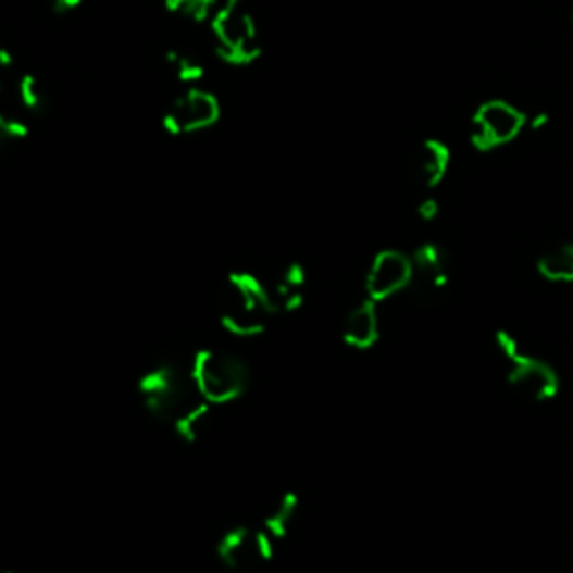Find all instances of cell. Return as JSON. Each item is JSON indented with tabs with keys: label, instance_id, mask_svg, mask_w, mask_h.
<instances>
[{
	"label": "cell",
	"instance_id": "6da1fadb",
	"mask_svg": "<svg viewBox=\"0 0 573 573\" xmlns=\"http://www.w3.org/2000/svg\"><path fill=\"white\" fill-rule=\"evenodd\" d=\"M137 393L144 408L184 441H196L204 433L213 406L198 393L188 368L173 363L150 368L139 376Z\"/></svg>",
	"mask_w": 573,
	"mask_h": 573
},
{
	"label": "cell",
	"instance_id": "7a4b0ae2",
	"mask_svg": "<svg viewBox=\"0 0 573 573\" xmlns=\"http://www.w3.org/2000/svg\"><path fill=\"white\" fill-rule=\"evenodd\" d=\"M274 314H278V308L270 285L249 272L226 276L220 298V323L228 334L240 338L260 336Z\"/></svg>",
	"mask_w": 573,
	"mask_h": 573
},
{
	"label": "cell",
	"instance_id": "3957f363",
	"mask_svg": "<svg viewBox=\"0 0 573 573\" xmlns=\"http://www.w3.org/2000/svg\"><path fill=\"white\" fill-rule=\"evenodd\" d=\"M215 54L228 65L245 67L260 59V32L247 0H224L211 18Z\"/></svg>",
	"mask_w": 573,
	"mask_h": 573
},
{
	"label": "cell",
	"instance_id": "277c9868",
	"mask_svg": "<svg viewBox=\"0 0 573 573\" xmlns=\"http://www.w3.org/2000/svg\"><path fill=\"white\" fill-rule=\"evenodd\" d=\"M188 372L198 393L213 408L238 401L251 384L249 368L234 354L204 348L190 357Z\"/></svg>",
	"mask_w": 573,
	"mask_h": 573
},
{
	"label": "cell",
	"instance_id": "5b68a950",
	"mask_svg": "<svg viewBox=\"0 0 573 573\" xmlns=\"http://www.w3.org/2000/svg\"><path fill=\"white\" fill-rule=\"evenodd\" d=\"M502 357L509 361V384L522 393L524 397L533 401H547L558 393V376L556 372L545 363L533 357H526L518 350L515 338H511L507 332H500L495 336Z\"/></svg>",
	"mask_w": 573,
	"mask_h": 573
},
{
	"label": "cell",
	"instance_id": "8992f818",
	"mask_svg": "<svg viewBox=\"0 0 573 573\" xmlns=\"http://www.w3.org/2000/svg\"><path fill=\"white\" fill-rule=\"evenodd\" d=\"M222 117L220 101L213 92L194 88L184 90L173 99V103L164 112V128L166 133L175 137H186V135H198L215 126Z\"/></svg>",
	"mask_w": 573,
	"mask_h": 573
},
{
	"label": "cell",
	"instance_id": "52a82bcc",
	"mask_svg": "<svg viewBox=\"0 0 573 573\" xmlns=\"http://www.w3.org/2000/svg\"><path fill=\"white\" fill-rule=\"evenodd\" d=\"M526 126L524 114L507 101L484 103L471 122V141L479 150H495L513 141Z\"/></svg>",
	"mask_w": 573,
	"mask_h": 573
},
{
	"label": "cell",
	"instance_id": "ba28073f",
	"mask_svg": "<svg viewBox=\"0 0 573 573\" xmlns=\"http://www.w3.org/2000/svg\"><path fill=\"white\" fill-rule=\"evenodd\" d=\"M276 545L260 526H234L222 533L215 551L228 569H245L270 562L276 556Z\"/></svg>",
	"mask_w": 573,
	"mask_h": 573
},
{
	"label": "cell",
	"instance_id": "9c48e42d",
	"mask_svg": "<svg viewBox=\"0 0 573 573\" xmlns=\"http://www.w3.org/2000/svg\"><path fill=\"white\" fill-rule=\"evenodd\" d=\"M412 258H408L401 251H381L368 270L365 278V291L368 298L374 302L388 300L395 294L403 291L408 285H412Z\"/></svg>",
	"mask_w": 573,
	"mask_h": 573
},
{
	"label": "cell",
	"instance_id": "30bf717a",
	"mask_svg": "<svg viewBox=\"0 0 573 573\" xmlns=\"http://www.w3.org/2000/svg\"><path fill=\"white\" fill-rule=\"evenodd\" d=\"M412 270H414L412 281H416V287L422 291V296L428 298L439 296L448 283V260L444 249L437 245L428 242L424 247H419L412 256Z\"/></svg>",
	"mask_w": 573,
	"mask_h": 573
},
{
	"label": "cell",
	"instance_id": "8fae6325",
	"mask_svg": "<svg viewBox=\"0 0 573 573\" xmlns=\"http://www.w3.org/2000/svg\"><path fill=\"white\" fill-rule=\"evenodd\" d=\"M342 340L354 350H370L378 340V314L374 300H363L348 314L342 323Z\"/></svg>",
	"mask_w": 573,
	"mask_h": 573
},
{
	"label": "cell",
	"instance_id": "7c38bea8",
	"mask_svg": "<svg viewBox=\"0 0 573 573\" xmlns=\"http://www.w3.org/2000/svg\"><path fill=\"white\" fill-rule=\"evenodd\" d=\"M448 164H450L448 148L437 139H428L414 150L412 175L424 188H433L448 173Z\"/></svg>",
	"mask_w": 573,
	"mask_h": 573
},
{
	"label": "cell",
	"instance_id": "4fadbf2b",
	"mask_svg": "<svg viewBox=\"0 0 573 573\" xmlns=\"http://www.w3.org/2000/svg\"><path fill=\"white\" fill-rule=\"evenodd\" d=\"M278 312H296L302 308L304 291H308V274L300 262H289L278 274L276 283L270 285Z\"/></svg>",
	"mask_w": 573,
	"mask_h": 573
},
{
	"label": "cell",
	"instance_id": "5bb4252c",
	"mask_svg": "<svg viewBox=\"0 0 573 573\" xmlns=\"http://www.w3.org/2000/svg\"><path fill=\"white\" fill-rule=\"evenodd\" d=\"M298 507H300V500H298L296 493L287 490V493L278 495V498L272 502V507L266 509V513L262 515L260 528L266 533V536L274 538L276 543L285 540L287 533L291 531V526L296 522Z\"/></svg>",
	"mask_w": 573,
	"mask_h": 573
},
{
	"label": "cell",
	"instance_id": "9a60e30c",
	"mask_svg": "<svg viewBox=\"0 0 573 573\" xmlns=\"http://www.w3.org/2000/svg\"><path fill=\"white\" fill-rule=\"evenodd\" d=\"M538 272L551 283H573V245H558L538 260Z\"/></svg>",
	"mask_w": 573,
	"mask_h": 573
},
{
	"label": "cell",
	"instance_id": "2e32d148",
	"mask_svg": "<svg viewBox=\"0 0 573 573\" xmlns=\"http://www.w3.org/2000/svg\"><path fill=\"white\" fill-rule=\"evenodd\" d=\"M166 12L184 18L188 23H211L215 10H217V0H164Z\"/></svg>",
	"mask_w": 573,
	"mask_h": 573
},
{
	"label": "cell",
	"instance_id": "e0dca14e",
	"mask_svg": "<svg viewBox=\"0 0 573 573\" xmlns=\"http://www.w3.org/2000/svg\"><path fill=\"white\" fill-rule=\"evenodd\" d=\"M166 63L182 84H196L204 76V63L190 52L171 50L166 54Z\"/></svg>",
	"mask_w": 573,
	"mask_h": 573
},
{
	"label": "cell",
	"instance_id": "ac0fdd59",
	"mask_svg": "<svg viewBox=\"0 0 573 573\" xmlns=\"http://www.w3.org/2000/svg\"><path fill=\"white\" fill-rule=\"evenodd\" d=\"M18 99L29 112H43L48 105V92L34 74H23L18 79Z\"/></svg>",
	"mask_w": 573,
	"mask_h": 573
},
{
	"label": "cell",
	"instance_id": "d6986e66",
	"mask_svg": "<svg viewBox=\"0 0 573 573\" xmlns=\"http://www.w3.org/2000/svg\"><path fill=\"white\" fill-rule=\"evenodd\" d=\"M27 135H29V130H27L25 122H21L16 114L0 110V139H3L5 146L23 141Z\"/></svg>",
	"mask_w": 573,
	"mask_h": 573
},
{
	"label": "cell",
	"instance_id": "ffe728a7",
	"mask_svg": "<svg viewBox=\"0 0 573 573\" xmlns=\"http://www.w3.org/2000/svg\"><path fill=\"white\" fill-rule=\"evenodd\" d=\"M437 211H439V207H437V202L433 198H428L426 202H422V207H419V215H422L424 220H435Z\"/></svg>",
	"mask_w": 573,
	"mask_h": 573
},
{
	"label": "cell",
	"instance_id": "44dd1931",
	"mask_svg": "<svg viewBox=\"0 0 573 573\" xmlns=\"http://www.w3.org/2000/svg\"><path fill=\"white\" fill-rule=\"evenodd\" d=\"M547 122H549V114L540 112V114H533L531 120H526V126H531L533 130H538V128H545Z\"/></svg>",
	"mask_w": 573,
	"mask_h": 573
},
{
	"label": "cell",
	"instance_id": "7402d4cb",
	"mask_svg": "<svg viewBox=\"0 0 573 573\" xmlns=\"http://www.w3.org/2000/svg\"><path fill=\"white\" fill-rule=\"evenodd\" d=\"M52 3H54L59 10L70 12V10H76V8H79V5L84 3V0H52Z\"/></svg>",
	"mask_w": 573,
	"mask_h": 573
},
{
	"label": "cell",
	"instance_id": "603a6c76",
	"mask_svg": "<svg viewBox=\"0 0 573 573\" xmlns=\"http://www.w3.org/2000/svg\"><path fill=\"white\" fill-rule=\"evenodd\" d=\"M3 74H5V70L0 67V88H3Z\"/></svg>",
	"mask_w": 573,
	"mask_h": 573
},
{
	"label": "cell",
	"instance_id": "cb8c5ba5",
	"mask_svg": "<svg viewBox=\"0 0 573 573\" xmlns=\"http://www.w3.org/2000/svg\"><path fill=\"white\" fill-rule=\"evenodd\" d=\"M0 573H16V571H0Z\"/></svg>",
	"mask_w": 573,
	"mask_h": 573
},
{
	"label": "cell",
	"instance_id": "d4e9b609",
	"mask_svg": "<svg viewBox=\"0 0 573 573\" xmlns=\"http://www.w3.org/2000/svg\"><path fill=\"white\" fill-rule=\"evenodd\" d=\"M571 18H573V8H571Z\"/></svg>",
	"mask_w": 573,
	"mask_h": 573
}]
</instances>
